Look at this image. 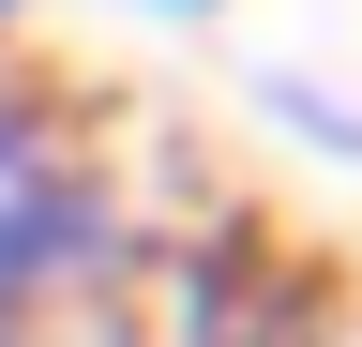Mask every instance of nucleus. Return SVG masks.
Masks as SVG:
<instances>
[{"mask_svg": "<svg viewBox=\"0 0 362 347\" xmlns=\"http://www.w3.org/2000/svg\"><path fill=\"white\" fill-rule=\"evenodd\" d=\"M0 16H16V0H0Z\"/></svg>", "mask_w": 362, "mask_h": 347, "instance_id": "obj_2", "label": "nucleus"}, {"mask_svg": "<svg viewBox=\"0 0 362 347\" xmlns=\"http://www.w3.org/2000/svg\"><path fill=\"white\" fill-rule=\"evenodd\" d=\"M151 16H211V0H151Z\"/></svg>", "mask_w": 362, "mask_h": 347, "instance_id": "obj_1", "label": "nucleus"}]
</instances>
